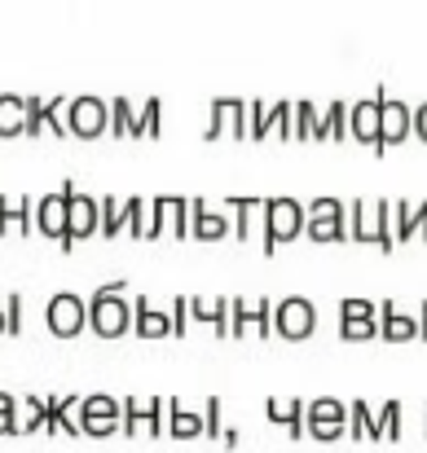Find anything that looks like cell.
<instances>
[{
    "label": "cell",
    "instance_id": "obj_1",
    "mask_svg": "<svg viewBox=\"0 0 427 453\" xmlns=\"http://www.w3.org/2000/svg\"><path fill=\"white\" fill-rule=\"evenodd\" d=\"M128 282H106L89 296V330L97 339H120L133 330V303H128Z\"/></svg>",
    "mask_w": 427,
    "mask_h": 453
},
{
    "label": "cell",
    "instance_id": "obj_2",
    "mask_svg": "<svg viewBox=\"0 0 427 453\" xmlns=\"http://www.w3.org/2000/svg\"><path fill=\"white\" fill-rule=\"evenodd\" d=\"M348 238L353 242H370V247H379V251H392L397 242H392V203H366V198H357V203H348Z\"/></svg>",
    "mask_w": 427,
    "mask_h": 453
},
{
    "label": "cell",
    "instance_id": "obj_3",
    "mask_svg": "<svg viewBox=\"0 0 427 453\" xmlns=\"http://www.w3.org/2000/svg\"><path fill=\"white\" fill-rule=\"evenodd\" d=\"M304 207L295 198H265L260 225H265V256H274L283 242H295L304 234Z\"/></svg>",
    "mask_w": 427,
    "mask_h": 453
},
{
    "label": "cell",
    "instance_id": "obj_4",
    "mask_svg": "<svg viewBox=\"0 0 427 453\" xmlns=\"http://www.w3.org/2000/svg\"><path fill=\"white\" fill-rule=\"evenodd\" d=\"M62 198H66V242H62V251L71 256V251H75V242L97 238L102 216H97V198L80 194V185H75V180H62Z\"/></svg>",
    "mask_w": 427,
    "mask_h": 453
},
{
    "label": "cell",
    "instance_id": "obj_5",
    "mask_svg": "<svg viewBox=\"0 0 427 453\" xmlns=\"http://www.w3.org/2000/svg\"><path fill=\"white\" fill-rule=\"evenodd\" d=\"M44 326H49V334H58V339L84 334V330H89V300L75 296V291H58V296L49 300V308H44Z\"/></svg>",
    "mask_w": 427,
    "mask_h": 453
},
{
    "label": "cell",
    "instance_id": "obj_6",
    "mask_svg": "<svg viewBox=\"0 0 427 453\" xmlns=\"http://www.w3.org/2000/svg\"><path fill=\"white\" fill-rule=\"evenodd\" d=\"M120 432L124 436H163L167 432V401L163 396H128Z\"/></svg>",
    "mask_w": 427,
    "mask_h": 453
},
{
    "label": "cell",
    "instance_id": "obj_7",
    "mask_svg": "<svg viewBox=\"0 0 427 453\" xmlns=\"http://www.w3.org/2000/svg\"><path fill=\"white\" fill-rule=\"evenodd\" d=\"M66 133L80 142H97L102 133H111V102L102 97H71L66 102Z\"/></svg>",
    "mask_w": 427,
    "mask_h": 453
},
{
    "label": "cell",
    "instance_id": "obj_8",
    "mask_svg": "<svg viewBox=\"0 0 427 453\" xmlns=\"http://www.w3.org/2000/svg\"><path fill=\"white\" fill-rule=\"evenodd\" d=\"M304 229L313 242H344L348 238V207L339 198H313L304 207Z\"/></svg>",
    "mask_w": 427,
    "mask_h": 453
},
{
    "label": "cell",
    "instance_id": "obj_9",
    "mask_svg": "<svg viewBox=\"0 0 427 453\" xmlns=\"http://www.w3.org/2000/svg\"><path fill=\"white\" fill-rule=\"evenodd\" d=\"M304 432H308L313 441H322V445L348 436V405L335 401V396H317V401H308V410H304Z\"/></svg>",
    "mask_w": 427,
    "mask_h": 453
},
{
    "label": "cell",
    "instance_id": "obj_10",
    "mask_svg": "<svg viewBox=\"0 0 427 453\" xmlns=\"http://www.w3.org/2000/svg\"><path fill=\"white\" fill-rule=\"evenodd\" d=\"M120 418H124V405L115 401V396H84L80 401V436H93V441H106V436H115L120 432Z\"/></svg>",
    "mask_w": 427,
    "mask_h": 453
},
{
    "label": "cell",
    "instance_id": "obj_11",
    "mask_svg": "<svg viewBox=\"0 0 427 453\" xmlns=\"http://www.w3.org/2000/svg\"><path fill=\"white\" fill-rule=\"evenodd\" d=\"M163 229H167L172 238H190V203H185V198H176V194L154 198V207H150V225H145V242H154Z\"/></svg>",
    "mask_w": 427,
    "mask_h": 453
},
{
    "label": "cell",
    "instance_id": "obj_12",
    "mask_svg": "<svg viewBox=\"0 0 427 453\" xmlns=\"http://www.w3.org/2000/svg\"><path fill=\"white\" fill-rule=\"evenodd\" d=\"M274 330L291 339V343H299V339H313V330H317V308L304 300V296H291L274 308Z\"/></svg>",
    "mask_w": 427,
    "mask_h": 453
},
{
    "label": "cell",
    "instance_id": "obj_13",
    "mask_svg": "<svg viewBox=\"0 0 427 453\" xmlns=\"http://www.w3.org/2000/svg\"><path fill=\"white\" fill-rule=\"evenodd\" d=\"M375 97H379V137H384V150H388V146H401V142L410 137V128H415V111H410L406 102L388 97L384 84L375 88Z\"/></svg>",
    "mask_w": 427,
    "mask_h": 453
},
{
    "label": "cell",
    "instance_id": "obj_14",
    "mask_svg": "<svg viewBox=\"0 0 427 453\" xmlns=\"http://www.w3.org/2000/svg\"><path fill=\"white\" fill-rule=\"evenodd\" d=\"M247 137V102L243 97H216L212 102V119H207V142H221V137Z\"/></svg>",
    "mask_w": 427,
    "mask_h": 453
},
{
    "label": "cell",
    "instance_id": "obj_15",
    "mask_svg": "<svg viewBox=\"0 0 427 453\" xmlns=\"http://www.w3.org/2000/svg\"><path fill=\"white\" fill-rule=\"evenodd\" d=\"M274 334V303L269 300H256V303H247V300H229V334L234 339H243V334Z\"/></svg>",
    "mask_w": 427,
    "mask_h": 453
},
{
    "label": "cell",
    "instance_id": "obj_16",
    "mask_svg": "<svg viewBox=\"0 0 427 453\" xmlns=\"http://www.w3.org/2000/svg\"><path fill=\"white\" fill-rule=\"evenodd\" d=\"M40 133H53V137H71L66 133V97H27V137H40Z\"/></svg>",
    "mask_w": 427,
    "mask_h": 453
},
{
    "label": "cell",
    "instance_id": "obj_17",
    "mask_svg": "<svg viewBox=\"0 0 427 453\" xmlns=\"http://www.w3.org/2000/svg\"><path fill=\"white\" fill-rule=\"evenodd\" d=\"M348 137H357L361 146L384 154V137H379V97L370 102H353L348 106Z\"/></svg>",
    "mask_w": 427,
    "mask_h": 453
},
{
    "label": "cell",
    "instance_id": "obj_18",
    "mask_svg": "<svg viewBox=\"0 0 427 453\" xmlns=\"http://www.w3.org/2000/svg\"><path fill=\"white\" fill-rule=\"evenodd\" d=\"M234 234V220H225L221 211H212L203 198H190V238L198 242H221Z\"/></svg>",
    "mask_w": 427,
    "mask_h": 453
},
{
    "label": "cell",
    "instance_id": "obj_19",
    "mask_svg": "<svg viewBox=\"0 0 427 453\" xmlns=\"http://www.w3.org/2000/svg\"><path fill=\"white\" fill-rule=\"evenodd\" d=\"M35 234H44L53 242H66V198H62V189L44 194L35 203Z\"/></svg>",
    "mask_w": 427,
    "mask_h": 453
},
{
    "label": "cell",
    "instance_id": "obj_20",
    "mask_svg": "<svg viewBox=\"0 0 427 453\" xmlns=\"http://www.w3.org/2000/svg\"><path fill=\"white\" fill-rule=\"evenodd\" d=\"M84 396H44V432L53 436H80V423L71 418Z\"/></svg>",
    "mask_w": 427,
    "mask_h": 453
},
{
    "label": "cell",
    "instance_id": "obj_21",
    "mask_svg": "<svg viewBox=\"0 0 427 453\" xmlns=\"http://www.w3.org/2000/svg\"><path fill=\"white\" fill-rule=\"evenodd\" d=\"M379 339H388V343H410V339H419V317H406L392 300H384L379 303Z\"/></svg>",
    "mask_w": 427,
    "mask_h": 453
},
{
    "label": "cell",
    "instance_id": "obj_22",
    "mask_svg": "<svg viewBox=\"0 0 427 453\" xmlns=\"http://www.w3.org/2000/svg\"><path fill=\"white\" fill-rule=\"evenodd\" d=\"M304 401L299 396H269V405H265V414H269V423H278L286 427V436L291 441H299L304 436Z\"/></svg>",
    "mask_w": 427,
    "mask_h": 453
},
{
    "label": "cell",
    "instance_id": "obj_23",
    "mask_svg": "<svg viewBox=\"0 0 427 453\" xmlns=\"http://www.w3.org/2000/svg\"><path fill=\"white\" fill-rule=\"evenodd\" d=\"M415 234L427 238V203H419V207H410L406 198L392 203V242H410Z\"/></svg>",
    "mask_w": 427,
    "mask_h": 453
},
{
    "label": "cell",
    "instance_id": "obj_24",
    "mask_svg": "<svg viewBox=\"0 0 427 453\" xmlns=\"http://www.w3.org/2000/svg\"><path fill=\"white\" fill-rule=\"evenodd\" d=\"M133 330H137L142 339H167V334H172V317L159 312L145 296H137V300H133Z\"/></svg>",
    "mask_w": 427,
    "mask_h": 453
},
{
    "label": "cell",
    "instance_id": "obj_25",
    "mask_svg": "<svg viewBox=\"0 0 427 453\" xmlns=\"http://www.w3.org/2000/svg\"><path fill=\"white\" fill-rule=\"evenodd\" d=\"M4 234H22V238L35 234V203L31 198H22V203L0 198V238Z\"/></svg>",
    "mask_w": 427,
    "mask_h": 453
},
{
    "label": "cell",
    "instance_id": "obj_26",
    "mask_svg": "<svg viewBox=\"0 0 427 453\" xmlns=\"http://www.w3.org/2000/svg\"><path fill=\"white\" fill-rule=\"evenodd\" d=\"M167 436H176V441L203 436V414H194V410H185L176 396H167Z\"/></svg>",
    "mask_w": 427,
    "mask_h": 453
},
{
    "label": "cell",
    "instance_id": "obj_27",
    "mask_svg": "<svg viewBox=\"0 0 427 453\" xmlns=\"http://www.w3.org/2000/svg\"><path fill=\"white\" fill-rule=\"evenodd\" d=\"M190 317L198 326H212L221 339L229 334V300H190Z\"/></svg>",
    "mask_w": 427,
    "mask_h": 453
},
{
    "label": "cell",
    "instance_id": "obj_28",
    "mask_svg": "<svg viewBox=\"0 0 427 453\" xmlns=\"http://www.w3.org/2000/svg\"><path fill=\"white\" fill-rule=\"evenodd\" d=\"M27 133V97L0 93V137H22Z\"/></svg>",
    "mask_w": 427,
    "mask_h": 453
},
{
    "label": "cell",
    "instance_id": "obj_29",
    "mask_svg": "<svg viewBox=\"0 0 427 453\" xmlns=\"http://www.w3.org/2000/svg\"><path fill=\"white\" fill-rule=\"evenodd\" d=\"M229 211H234V238L247 242L252 229H256V216L265 211V203H260V198H238V194H234V198H229Z\"/></svg>",
    "mask_w": 427,
    "mask_h": 453
},
{
    "label": "cell",
    "instance_id": "obj_30",
    "mask_svg": "<svg viewBox=\"0 0 427 453\" xmlns=\"http://www.w3.org/2000/svg\"><path fill=\"white\" fill-rule=\"evenodd\" d=\"M344 137H348V102H330V111L317 119L313 142H344Z\"/></svg>",
    "mask_w": 427,
    "mask_h": 453
},
{
    "label": "cell",
    "instance_id": "obj_31",
    "mask_svg": "<svg viewBox=\"0 0 427 453\" xmlns=\"http://www.w3.org/2000/svg\"><path fill=\"white\" fill-rule=\"evenodd\" d=\"M348 436H353V441H384V436H379V418L370 414L366 401H353V405H348Z\"/></svg>",
    "mask_w": 427,
    "mask_h": 453
},
{
    "label": "cell",
    "instance_id": "obj_32",
    "mask_svg": "<svg viewBox=\"0 0 427 453\" xmlns=\"http://www.w3.org/2000/svg\"><path fill=\"white\" fill-rule=\"evenodd\" d=\"M97 216H102V238H120L124 234V203L120 198H97Z\"/></svg>",
    "mask_w": 427,
    "mask_h": 453
},
{
    "label": "cell",
    "instance_id": "obj_33",
    "mask_svg": "<svg viewBox=\"0 0 427 453\" xmlns=\"http://www.w3.org/2000/svg\"><path fill=\"white\" fill-rule=\"evenodd\" d=\"M27 432H44V396H27L18 405V436Z\"/></svg>",
    "mask_w": 427,
    "mask_h": 453
},
{
    "label": "cell",
    "instance_id": "obj_34",
    "mask_svg": "<svg viewBox=\"0 0 427 453\" xmlns=\"http://www.w3.org/2000/svg\"><path fill=\"white\" fill-rule=\"evenodd\" d=\"M159 133H163V102L150 97L137 115V124H133V137H159Z\"/></svg>",
    "mask_w": 427,
    "mask_h": 453
},
{
    "label": "cell",
    "instance_id": "obj_35",
    "mask_svg": "<svg viewBox=\"0 0 427 453\" xmlns=\"http://www.w3.org/2000/svg\"><path fill=\"white\" fill-rule=\"evenodd\" d=\"M133 124H137L133 102H128V97H115V102H111V133H115V137H133Z\"/></svg>",
    "mask_w": 427,
    "mask_h": 453
},
{
    "label": "cell",
    "instance_id": "obj_36",
    "mask_svg": "<svg viewBox=\"0 0 427 453\" xmlns=\"http://www.w3.org/2000/svg\"><path fill=\"white\" fill-rule=\"evenodd\" d=\"M317 106L313 102H295V142H313L317 137Z\"/></svg>",
    "mask_w": 427,
    "mask_h": 453
},
{
    "label": "cell",
    "instance_id": "obj_37",
    "mask_svg": "<svg viewBox=\"0 0 427 453\" xmlns=\"http://www.w3.org/2000/svg\"><path fill=\"white\" fill-rule=\"evenodd\" d=\"M145 225H150L145 203L142 198H124V234H133V238H142L145 242Z\"/></svg>",
    "mask_w": 427,
    "mask_h": 453
},
{
    "label": "cell",
    "instance_id": "obj_38",
    "mask_svg": "<svg viewBox=\"0 0 427 453\" xmlns=\"http://www.w3.org/2000/svg\"><path fill=\"white\" fill-rule=\"evenodd\" d=\"M379 436L384 441H401V401H388L379 410Z\"/></svg>",
    "mask_w": 427,
    "mask_h": 453
},
{
    "label": "cell",
    "instance_id": "obj_39",
    "mask_svg": "<svg viewBox=\"0 0 427 453\" xmlns=\"http://www.w3.org/2000/svg\"><path fill=\"white\" fill-rule=\"evenodd\" d=\"M339 339H348V343L379 339V317H375V321H339Z\"/></svg>",
    "mask_w": 427,
    "mask_h": 453
},
{
    "label": "cell",
    "instance_id": "obj_40",
    "mask_svg": "<svg viewBox=\"0 0 427 453\" xmlns=\"http://www.w3.org/2000/svg\"><path fill=\"white\" fill-rule=\"evenodd\" d=\"M375 317H379V308L370 300H357V296H353V300L339 303V321H375Z\"/></svg>",
    "mask_w": 427,
    "mask_h": 453
},
{
    "label": "cell",
    "instance_id": "obj_41",
    "mask_svg": "<svg viewBox=\"0 0 427 453\" xmlns=\"http://www.w3.org/2000/svg\"><path fill=\"white\" fill-rule=\"evenodd\" d=\"M203 436L207 441L225 436V427H221V396H207V405H203Z\"/></svg>",
    "mask_w": 427,
    "mask_h": 453
},
{
    "label": "cell",
    "instance_id": "obj_42",
    "mask_svg": "<svg viewBox=\"0 0 427 453\" xmlns=\"http://www.w3.org/2000/svg\"><path fill=\"white\" fill-rule=\"evenodd\" d=\"M167 317H172V339H185V334H190V300H185V296H176Z\"/></svg>",
    "mask_w": 427,
    "mask_h": 453
},
{
    "label": "cell",
    "instance_id": "obj_43",
    "mask_svg": "<svg viewBox=\"0 0 427 453\" xmlns=\"http://www.w3.org/2000/svg\"><path fill=\"white\" fill-rule=\"evenodd\" d=\"M4 334H22V296H9V303H4Z\"/></svg>",
    "mask_w": 427,
    "mask_h": 453
},
{
    "label": "cell",
    "instance_id": "obj_44",
    "mask_svg": "<svg viewBox=\"0 0 427 453\" xmlns=\"http://www.w3.org/2000/svg\"><path fill=\"white\" fill-rule=\"evenodd\" d=\"M0 436H18V410H0Z\"/></svg>",
    "mask_w": 427,
    "mask_h": 453
},
{
    "label": "cell",
    "instance_id": "obj_45",
    "mask_svg": "<svg viewBox=\"0 0 427 453\" xmlns=\"http://www.w3.org/2000/svg\"><path fill=\"white\" fill-rule=\"evenodd\" d=\"M415 133H419V137L427 142V102L419 106V111H415Z\"/></svg>",
    "mask_w": 427,
    "mask_h": 453
},
{
    "label": "cell",
    "instance_id": "obj_46",
    "mask_svg": "<svg viewBox=\"0 0 427 453\" xmlns=\"http://www.w3.org/2000/svg\"><path fill=\"white\" fill-rule=\"evenodd\" d=\"M419 339H427V300H423V308H419Z\"/></svg>",
    "mask_w": 427,
    "mask_h": 453
},
{
    "label": "cell",
    "instance_id": "obj_47",
    "mask_svg": "<svg viewBox=\"0 0 427 453\" xmlns=\"http://www.w3.org/2000/svg\"><path fill=\"white\" fill-rule=\"evenodd\" d=\"M0 410H18V401H13L9 392H0Z\"/></svg>",
    "mask_w": 427,
    "mask_h": 453
},
{
    "label": "cell",
    "instance_id": "obj_48",
    "mask_svg": "<svg viewBox=\"0 0 427 453\" xmlns=\"http://www.w3.org/2000/svg\"><path fill=\"white\" fill-rule=\"evenodd\" d=\"M0 334H4V308H0Z\"/></svg>",
    "mask_w": 427,
    "mask_h": 453
}]
</instances>
